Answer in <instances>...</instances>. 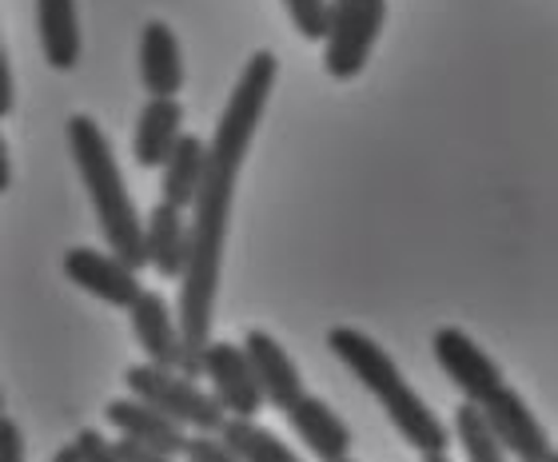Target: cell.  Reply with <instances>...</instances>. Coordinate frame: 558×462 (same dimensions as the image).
<instances>
[{"label": "cell", "mask_w": 558, "mask_h": 462, "mask_svg": "<svg viewBox=\"0 0 558 462\" xmlns=\"http://www.w3.org/2000/svg\"><path fill=\"white\" fill-rule=\"evenodd\" d=\"M279 76V57L271 48L252 52L235 81L228 105H223L216 132L204 144V172L192 196V220H187V264L180 271V300H175V327H180V363L175 370L187 379H199V355L211 343V319H216V295H220L223 240L232 220V199L244 160L252 151L256 127L271 100Z\"/></svg>", "instance_id": "1"}, {"label": "cell", "mask_w": 558, "mask_h": 462, "mask_svg": "<svg viewBox=\"0 0 558 462\" xmlns=\"http://www.w3.org/2000/svg\"><path fill=\"white\" fill-rule=\"evenodd\" d=\"M64 136H69L84 192L93 199L96 223L105 231L108 252L117 255L120 264H129L132 271H140L144 267V220H140L136 204L129 196V184L120 175V160L112 144H108L105 127L96 124L88 112H76L69 115Z\"/></svg>", "instance_id": "2"}, {"label": "cell", "mask_w": 558, "mask_h": 462, "mask_svg": "<svg viewBox=\"0 0 558 462\" xmlns=\"http://www.w3.org/2000/svg\"><path fill=\"white\" fill-rule=\"evenodd\" d=\"M327 346L375 394V403L384 406L387 418L396 423V430L418 454H447L451 430L442 427L439 415L418 399V391L396 367V358L387 355L372 336H363L360 327H331L327 331Z\"/></svg>", "instance_id": "3"}, {"label": "cell", "mask_w": 558, "mask_h": 462, "mask_svg": "<svg viewBox=\"0 0 558 462\" xmlns=\"http://www.w3.org/2000/svg\"><path fill=\"white\" fill-rule=\"evenodd\" d=\"M124 387L132 399L148 403L151 411H160L163 418H172L175 427H184L187 435H220L223 411L211 399V391L199 387V379H187L172 367H151V363H136L124 370Z\"/></svg>", "instance_id": "4"}, {"label": "cell", "mask_w": 558, "mask_h": 462, "mask_svg": "<svg viewBox=\"0 0 558 462\" xmlns=\"http://www.w3.org/2000/svg\"><path fill=\"white\" fill-rule=\"evenodd\" d=\"M387 0H327L324 69L336 81H355L384 33Z\"/></svg>", "instance_id": "5"}, {"label": "cell", "mask_w": 558, "mask_h": 462, "mask_svg": "<svg viewBox=\"0 0 558 462\" xmlns=\"http://www.w3.org/2000/svg\"><path fill=\"white\" fill-rule=\"evenodd\" d=\"M478 415L487 418L490 430L499 435L502 451L519 462H555V442L543 430V423L535 418V411L526 406V399L514 391L511 382L502 379L495 391H487L478 399Z\"/></svg>", "instance_id": "6"}, {"label": "cell", "mask_w": 558, "mask_h": 462, "mask_svg": "<svg viewBox=\"0 0 558 462\" xmlns=\"http://www.w3.org/2000/svg\"><path fill=\"white\" fill-rule=\"evenodd\" d=\"M199 379L211 382V399L220 403L228 418H256L264 406V394L256 387V375L247 367L240 343H216L211 339L199 355Z\"/></svg>", "instance_id": "7"}, {"label": "cell", "mask_w": 558, "mask_h": 462, "mask_svg": "<svg viewBox=\"0 0 558 462\" xmlns=\"http://www.w3.org/2000/svg\"><path fill=\"white\" fill-rule=\"evenodd\" d=\"M430 346H435V358H439L442 375L463 391L466 403H478L483 394L495 391L502 382L499 363H495L475 339L466 336L463 327H439Z\"/></svg>", "instance_id": "8"}, {"label": "cell", "mask_w": 558, "mask_h": 462, "mask_svg": "<svg viewBox=\"0 0 558 462\" xmlns=\"http://www.w3.org/2000/svg\"><path fill=\"white\" fill-rule=\"evenodd\" d=\"M64 276L76 283L81 291L96 295V300L112 303V307H124L129 312L132 300L140 291V276L129 264H120L112 252H96V247H69L64 252Z\"/></svg>", "instance_id": "9"}, {"label": "cell", "mask_w": 558, "mask_h": 462, "mask_svg": "<svg viewBox=\"0 0 558 462\" xmlns=\"http://www.w3.org/2000/svg\"><path fill=\"white\" fill-rule=\"evenodd\" d=\"M240 351H244L247 367H252V375H256V387L268 406L288 411V406L303 394L300 367L291 363L283 343H279L276 336H268L264 327H252V331L244 336V343H240Z\"/></svg>", "instance_id": "10"}, {"label": "cell", "mask_w": 558, "mask_h": 462, "mask_svg": "<svg viewBox=\"0 0 558 462\" xmlns=\"http://www.w3.org/2000/svg\"><path fill=\"white\" fill-rule=\"evenodd\" d=\"M105 423H112V427L120 430V439L136 442V447H144V451H151V454H172V459L184 454L187 430L175 427L172 418H163L160 411H151L148 403H140L132 394L112 399V403L105 406Z\"/></svg>", "instance_id": "11"}, {"label": "cell", "mask_w": 558, "mask_h": 462, "mask_svg": "<svg viewBox=\"0 0 558 462\" xmlns=\"http://www.w3.org/2000/svg\"><path fill=\"white\" fill-rule=\"evenodd\" d=\"M291 423V430L300 435V442L307 451L315 454L319 462H331V459H348L351 454V430L348 423L331 411V406L319 399V394H307L303 391L295 403L283 411Z\"/></svg>", "instance_id": "12"}, {"label": "cell", "mask_w": 558, "mask_h": 462, "mask_svg": "<svg viewBox=\"0 0 558 462\" xmlns=\"http://www.w3.org/2000/svg\"><path fill=\"white\" fill-rule=\"evenodd\" d=\"M184 52L168 21H148L140 28V84L148 96H180L184 88Z\"/></svg>", "instance_id": "13"}, {"label": "cell", "mask_w": 558, "mask_h": 462, "mask_svg": "<svg viewBox=\"0 0 558 462\" xmlns=\"http://www.w3.org/2000/svg\"><path fill=\"white\" fill-rule=\"evenodd\" d=\"M180 136H184V105H180V96H148V105L140 108L136 115L132 156H136L140 168H160Z\"/></svg>", "instance_id": "14"}, {"label": "cell", "mask_w": 558, "mask_h": 462, "mask_svg": "<svg viewBox=\"0 0 558 462\" xmlns=\"http://www.w3.org/2000/svg\"><path fill=\"white\" fill-rule=\"evenodd\" d=\"M132 331H136V343L144 346L151 367H172L180 363V327L172 319V307L163 295L156 291H140L129 307Z\"/></svg>", "instance_id": "15"}, {"label": "cell", "mask_w": 558, "mask_h": 462, "mask_svg": "<svg viewBox=\"0 0 558 462\" xmlns=\"http://www.w3.org/2000/svg\"><path fill=\"white\" fill-rule=\"evenodd\" d=\"M187 264V220L172 204H151L144 220V267H156L160 279H180Z\"/></svg>", "instance_id": "16"}, {"label": "cell", "mask_w": 558, "mask_h": 462, "mask_svg": "<svg viewBox=\"0 0 558 462\" xmlns=\"http://www.w3.org/2000/svg\"><path fill=\"white\" fill-rule=\"evenodd\" d=\"M36 33L48 69L72 72L81 64V12L76 0H36Z\"/></svg>", "instance_id": "17"}, {"label": "cell", "mask_w": 558, "mask_h": 462, "mask_svg": "<svg viewBox=\"0 0 558 462\" xmlns=\"http://www.w3.org/2000/svg\"><path fill=\"white\" fill-rule=\"evenodd\" d=\"M204 136H184L175 139V148L168 151V160L160 163V199L172 208H192V196L199 187V172H204Z\"/></svg>", "instance_id": "18"}, {"label": "cell", "mask_w": 558, "mask_h": 462, "mask_svg": "<svg viewBox=\"0 0 558 462\" xmlns=\"http://www.w3.org/2000/svg\"><path fill=\"white\" fill-rule=\"evenodd\" d=\"M220 442L235 454V462H303L276 430L259 427L256 418H223Z\"/></svg>", "instance_id": "19"}, {"label": "cell", "mask_w": 558, "mask_h": 462, "mask_svg": "<svg viewBox=\"0 0 558 462\" xmlns=\"http://www.w3.org/2000/svg\"><path fill=\"white\" fill-rule=\"evenodd\" d=\"M454 439L463 447L466 462H511V454L502 451L499 435L490 430L487 418L478 415V406L466 403V399L454 411Z\"/></svg>", "instance_id": "20"}, {"label": "cell", "mask_w": 558, "mask_h": 462, "mask_svg": "<svg viewBox=\"0 0 558 462\" xmlns=\"http://www.w3.org/2000/svg\"><path fill=\"white\" fill-rule=\"evenodd\" d=\"M291 24L303 40H324V24H327V0H283Z\"/></svg>", "instance_id": "21"}, {"label": "cell", "mask_w": 558, "mask_h": 462, "mask_svg": "<svg viewBox=\"0 0 558 462\" xmlns=\"http://www.w3.org/2000/svg\"><path fill=\"white\" fill-rule=\"evenodd\" d=\"M184 462H235V454L220 442V435H187Z\"/></svg>", "instance_id": "22"}, {"label": "cell", "mask_w": 558, "mask_h": 462, "mask_svg": "<svg viewBox=\"0 0 558 462\" xmlns=\"http://www.w3.org/2000/svg\"><path fill=\"white\" fill-rule=\"evenodd\" d=\"M72 451H76V462H120L117 451H112V442L93 427H84L81 435L72 439Z\"/></svg>", "instance_id": "23"}, {"label": "cell", "mask_w": 558, "mask_h": 462, "mask_svg": "<svg viewBox=\"0 0 558 462\" xmlns=\"http://www.w3.org/2000/svg\"><path fill=\"white\" fill-rule=\"evenodd\" d=\"M0 462H24V430L9 415H0Z\"/></svg>", "instance_id": "24"}, {"label": "cell", "mask_w": 558, "mask_h": 462, "mask_svg": "<svg viewBox=\"0 0 558 462\" xmlns=\"http://www.w3.org/2000/svg\"><path fill=\"white\" fill-rule=\"evenodd\" d=\"M16 108V84H12V69H9V52L0 45V120Z\"/></svg>", "instance_id": "25"}, {"label": "cell", "mask_w": 558, "mask_h": 462, "mask_svg": "<svg viewBox=\"0 0 558 462\" xmlns=\"http://www.w3.org/2000/svg\"><path fill=\"white\" fill-rule=\"evenodd\" d=\"M112 451H117L120 462H175L172 454H151V451H144V447H136V442H129V439H117V442H112Z\"/></svg>", "instance_id": "26"}, {"label": "cell", "mask_w": 558, "mask_h": 462, "mask_svg": "<svg viewBox=\"0 0 558 462\" xmlns=\"http://www.w3.org/2000/svg\"><path fill=\"white\" fill-rule=\"evenodd\" d=\"M12 187V163H9V148H4V136H0V196Z\"/></svg>", "instance_id": "27"}, {"label": "cell", "mask_w": 558, "mask_h": 462, "mask_svg": "<svg viewBox=\"0 0 558 462\" xmlns=\"http://www.w3.org/2000/svg\"><path fill=\"white\" fill-rule=\"evenodd\" d=\"M52 462H76V451H72V442H64L57 454H52Z\"/></svg>", "instance_id": "28"}, {"label": "cell", "mask_w": 558, "mask_h": 462, "mask_svg": "<svg viewBox=\"0 0 558 462\" xmlns=\"http://www.w3.org/2000/svg\"><path fill=\"white\" fill-rule=\"evenodd\" d=\"M423 462H451L447 454H423Z\"/></svg>", "instance_id": "29"}, {"label": "cell", "mask_w": 558, "mask_h": 462, "mask_svg": "<svg viewBox=\"0 0 558 462\" xmlns=\"http://www.w3.org/2000/svg\"><path fill=\"white\" fill-rule=\"evenodd\" d=\"M0 415H4V394H0Z\"/></svg>", "instance_id": "30"}, {"label": "cell", "mask_w": 558, "mask_h": 462, "mask_svg": "<svg viewBox=\"0 0 558 462\" xmlns=\"http://www.w3.org/2000/svg\"><path fill=\"white\" fill-rule=\"evenodd\" d=\"M331 462H355V459H331Z\"/></svg>", "instance_id": "31"}]
</instances>
